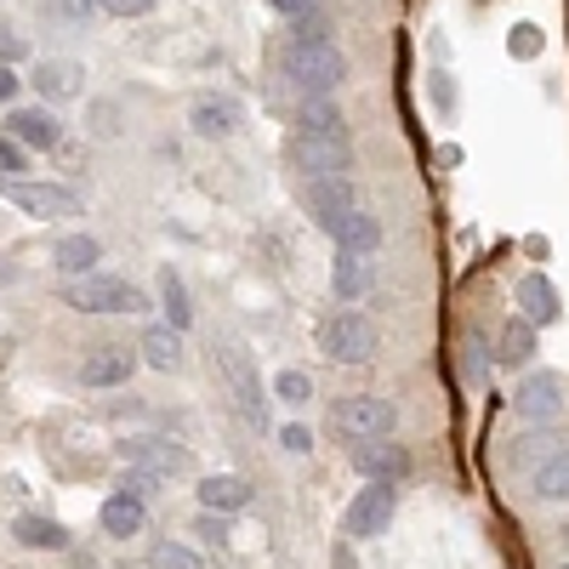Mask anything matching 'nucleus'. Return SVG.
Segmentation results:
<instances>
[{"label": "nucleus", "mask_w": 569, "mask_h": 569, "mask_svg": "<svg viewBox=\"0 0 569 569\" xmlns=\"http://www.w3.org/2000/svg\"><path fill=\"white\" fill-rule=\"evenodd\" d=\"M284 74L302 86V98H330V91L348 80V58L337 52V40L297 34L291 46H284Z\"/></svg>", "instance_id": "1"}, {"label": "nucleus", "mask_w": 569, "mask_h": 569, "mask_svg": "<svg viewBox=\"0 0 569 569\" xmlns=\"http://www.w3.org/2000/svg\"><path fill=\"white\" fill-rule=\"evenodd\" d=\"M319 348L337 359V365H370L376 353H382V330H376V319L353 302H342L337 313H330L325 325H319Z\"/></svg>", "instance_id": "2"}, {"label": "nucleus", "mask_w": 569, "mask_h": 569, "mask_svg": "<svg viewBox=\"0 0 569 569\" xmlns=\"http://www.w3.org/2000/svg\"><path fill=\"white\" fill-rule=\"evenodd\" d=\"M63 302L74 313H142V308H149V297H142L131 279H114V273L63 279Z\"/></svg>", "instance_id": "3"}, {"label": "nucleus", "mask_w": 569, "mask_h": 569, "mask_svg": "<svg viewBox=\"0 0 569 569\" xmlns=\"http://www.w3.org/2000/svg\"><path fill=\"white\" fill-rule=\"evenodd\" d=\"M330 421H337L342 439H393L399 433V410L382 393H353L330 405Z\"/></svg>", "instance_id": "4"}, {"label": "nucleus", "mask_w": 569, "mask_h": 569, "mask_svg": "<svg viewBox=\"0 0 569 569\" xmlns=\"http://www.w3.org/2000/svg\"><path fill=\"white\" fill-rule=\"evenodd\" d=\"M393 512H399V490H393L388 479H365V490H353V501H348V512H342V536H353V541L388 536Z\"/></svg>", "instance_id": "5"}, {"label": "nucleus", "mask_w": 569, "mask_h": 569, "mask_svg": "<svg viewBox=\"0 0 569 569\" xmlns=\"http://www.w3.org/2000/svg\"><path fill=\"white\" fill-rule=\"evenodd\" d=\"M284 154H291V166L313 182V177H353V142H337V137H313V131H291V142H284Z\"/></svg>", "instance_id": "6"}, {"label": "nucleus", "mask_w": 569, "mask_h": 569, "mask_svg": "<svg viewBox=\"0 0 569 569\" xmlns=\"http://www.w3.org/2000/svg\"><path fill=\"white\" fill-rule=\"evenodd\" d=\"M217 370H222V382H228L233 405H240V416H246L251 427H268V399H262V382H257V365H251V353H246L240 342H222Z\"/></svg>", "instance_id": "7"}, {"label": "nucleus", "mask_w": 569, "mask_h": 569, "mask_svg": "<svg viewBox=\"0 0 569 569\" xmlns=\"http://www.w3.org/2000/svg\"><path fill=\"white\" fill-rule=\"evenodd\" d=\"M0 200L18 206L23 217H80V194L58 182H23V177H0Z\"/></svg>", "instance_id": "8"}, {"label": "nucleus", "mask_w": 569, "mask_h": 569, "mask_svg": "<svg viewBox=\"0 0 569 569\" xmlns=\"http://www.w3.org/2000/svg\"><path fill=\"white\" fill-rule=\"evenodd\" d=\"M302 206L325 233H337L342 217L359 211V188H353V177H313V182H302Z\"/></svg>", "instance_id": "9"}, {"label": "nucleus", "mask_w": 569, "mask_h": 569, "mask_svg": "<svg viewBox=\"0 0 569 569\" xmlns=\"http://www.w3.org/2000/svg\"><path fill=\"white\" fill-rule=\"evenodd\" d=\"M348 461H353L359 479H388V485L410 479V467H416L410 450L393 445V439H348Z\"/></svg>", "instance_id": "10"}, {"label": "nucleus", "mask_w": 569, "mask_h": 569, "mask_svg": "<svg viewBox=\"0 0 569 569\" xmlns=\"http://www.w3.org/2000/svg\"><path fill=\"white\" fill-rule=\"evenodd\" d=\"M569 388H563V376H552V370H536V376H525V388H518V399H512V410L525 416L530 427H552L563 410H569V399H563Z\"/></svg>", "instance_id": "11"}, {"label": "nucleus", "mask_w": 569, "mask_h": 569, "mask_svg": "<svg viewBox=\"0 0 569 569\" xmlns=\"http://www.w3.org/2000/svg\"><path fill=\"white\" fill-rule=\"evenodd\" d=\"M370 284H376V262L365 251H342L337 246V262H330V291H337V302H365L370 297Z\"/></svg>", "instance_id": "12"}, {"label": "nucleus", "mask_w": 569, "mask_h": 569, "mask_svg": "<svg viewBox=\"0 0 569 569\" xmlns=\"http://www.w3.org/2000/svg\"><path fill=\"white\" fill-rule=\"evenodd\" d=\"M131 370H137V353L131 348H98V353H86L80 382L86 388H126Z\"/></svg>", "instance_id": "13"}, {"label": "nucleus", "mask_w": 569, "mask_h": 569, "mask_svg": "<svg viewBox=\"0 0 569 569\" xmlns=\"http://www.w3.org/2000/svg\"><path fill=\"white\" fill-rule=\"evenodd\" d=\"M558 450H563V439L552 433V427H530V433H518V439L507 445V467H512V472H541Z\"/></svg>", "instance_id": "14"}, {"label": "nucleus", "mask_w": 569, "mask_h": 569, "mask_svg": "<svg viewBox=\"0 0 569 569\" xmlns=\"http://www.w3.org/2000/svg\"><path fill=\"white\" fill-rule=\"evenodd\" d=\"M7 131L23 142V149H58V142H63V126H58L52 109H12Z\"/></svg>", "instance_id": "15"}, {"label": "nucleus", "mask_w": 569, "mask_h": 569, "mask_svg": "<svg viewBox=\"0 0 569 569\" xmlns=\"http://www.w3.org/2000/svg\"><path fill=\"white\" fill-rule=\"evenodd\" d=\"M98 525H103V536L131 541V536H142V525H149V501H137V496L114 490V496L103 501V512H98Z\"/></svg>", "instance_id": "16"}, {"label": "nucleus", "mask_w": 569, "mask_h": 569, "mask_svg": "<svg viewBox=\"0 0 569 569\" xmlns=\"http://www.w3.org/2000/svg\"><path fill=\"white\" fill-rule=\"evenodd\" d=\"M518 313H525L530 325H558L563 319V302H558L547 273H525V279H518Z\"/></svg>", "instance_id": "17"}, {"label": "nucleus", "mask_w": 569, "mask_h": 569, "mask_svg": "<svg viewBox=\"0 0 569 569\" xmlns=\"http://www.w3.org/2000/svg\"><path fill=\"white\" fill-rule=\"evenodd\" d=\"M126 467H149L160 479H171V472L188 467V450L171 439H126Z\"/></svg>", "instance_id": "18"}, {"label": "nucleus", "mask_w": 569, "mask_h": 569, "mask_svg": "<svg viewBox=\"0 0 569 569\" xmlns=\"http://www.w3.org/2000/svg\"><path fill=\"white\" fill-rule=\"evenodd\" d=\"M80 86H86V69L69 63V58H46V63H34V91H40L46 103L80 98Z\"/></svg>", "instance_id": "19"}, {"label": "nucleus", "mask_w": 569, "mask_h": 569, "mask_svg": "<svg viewBox=\"0 0 569 569\" xmlns=\"http://www.w3.org/2000/svg\"><path fill=\"white\" fill-rule=\"evenodd\" d=\"M240 120H246V109L233 98H200L194 109H188V126H194L200 137H233Z\"/></svg>", "instance_id": "20"}, {"label": "nucleus", "mask_w": 569, "mask_h": 569, "mask_svg": "<svg viewBox=\"0 0 569 569\" xmlns=\"http://www.w3.org/2000/svg\"><path fill=\"white\" fill-rule=\"evenodd\" d=\"M251 496L257 490L240 479V472H211V479H200V507H211V512H246Z\"/></svg>", "instance_id": "21"}, {"label": "nucleus", "mask_w": 569, "mask_h": 569, "mask_svg": "<svg viewBox=\"0 0 569 569\" xmlns=\"http://www.w3.org/2000/svg\"><path fill=\"white\" fill-rule=\"evenodd\" d=\"M52 262H58V273H63V279L98 273V262H103V246L91 240V233H63V240L52 246Z\"/></svg>", "instance_id": "22"}, {"label": "nucleus", "mask_w": 569, "mask_h": 569, "mask_svg": "<svg viewBox=\"0 0 569 569\" xmlns=\"http://www.w3.org/2000/svg\"><path fill=\"white\" fill-rule=\"evenodd\" d=\"M12 536H18V547H29V552H63V547H69V530L58 525V518H34V512L18 518Z\"/></svg>", "instance_id": "23"}, {"label": "nucleus", "mask_w": 569, "mask_h": 569, "mask_svg": "<svg viewBox=\"0 0 569 569\" xmlns=\"http://www.w3.org/2000/svg\"><path fill=\"white\" fill-rule=\"evenodd\" d=\"M137 353L149 359L154 370H177L182 365V330L177 325H149V330H142V342H137Z\"/></svg>", "instance_id": "24"}, {"label": "nucleus", "mask_w": 569, "mask_h": 569, "mask_svg": "<svg viewBox=\"0 0 569 569\" xmlns=\"http://www.w3.org/2000/svg\"><path fill=\"white\" fill-rule=\"evenodd\" d=\"M330 240H337L342 251H365V257H376V251H382V222H376L370 211H348L342 228L330 233Z\"/></svg>", "instance_id": "25"}, {"label": "nucleus", "mask_w": 569, "mask_h": 569, "mask_svg": "<svg viewBox=\"0 0 569 569\" xmlns=\"http://www.w3.org/2000/svg\"><path fill=\"white\" fill-rule=\"evenodd\" d=\"M297 126H302V131H313V137H337V142H353V137H348V120H342V109L330 103V98H302V114H297Z\"/></svg>", "instance_id": "26"}, {"label": "nucleus", "mask_w": 569, "mask_h": 569, "mask_svg": "<svg viewBox=\"0 0 569 569\" xmlns=\"http://www.w3.org/2000/svg\"><path fill=\"white\" fill-rule=\"evenodd\" d=\"M536 330H541V325H530L525 313L507 319V325H501V342H496L501 365H530V359H536Z\"/></svg>", "instance_id": "27"}, {"label": "nucleus", "mask_w": 569, "mask_h": 569, "mask_svg": "<svg viewBox=\"0 0 569 569\" xmlns=\"http://www.w3.org/2000/svg\"><path fill=\"white\" fill-rule=\"evenodd\" d=\"M160 308H166V325H177V330L194 325V302H188V284L177 268H160Z\"/></svg>", "instance_id": "28"}, {"label": "nucleus", "mask_w": 569, "mask_h": 569, "mask_svg": "<svg viewBox=\"0 0 569 569\" xmlns=\"http://www.w3.org/2000/svg\"><path fill=\"white\" fill-rule=\"evenodd\" d=\"M530 485H536L541 501H569V445H563L541 472H530Z\"/></svg>", "instance_id": "29"}, {"label": "nucleus", "mask_w": 569, "mask_h": 569, "mask_svg": "<svg viewBox=\"0 0 569 569\" xmlns=\"http://www.w3.org/2000/svg\"><path fill=\"white\" fill-rule=\"evenodd\" d=\"M149 563H154V569H211L194 547H182V541H154Z\"/></svg>", "instance_id": "30"}, {"label": "nucleus", "mask_w": 569, "mask_h": 569, "mask_svg": "<svg viewBox=\"0 0 569 569\" xmlns=\"http://www.w3.org/2000/svg\"><path fill=\"white\" fill-rule=\"evenodd\" d=\"M273 399H279V405H308V399H313L308 370H279V376H273Z\"/></svg>", "instance_id": "31"}, {"label": "nucleus", "mask_w": 569, "mask_h": 569, "mask_svg": "<svg viewBox=\"0 0 569 569\" xmlns=\"http://www.w3.org/2000/svg\"><path fill=\"white\" fill-rule=\"evenodd\" d=\"M23 171H29V149L12 131H0V177H23Z\"/></svg>", "instance_id": "32"}, {"label": "nucleus", "mask_w": 569, "mask_h": 569, "mask_svg": "<svg viewBox=\"0 0 569 569\" xmlns=\"http://www.w3.org/2000/svg\"><path fill=\"white\" fill-rule=\"evenodd\" d=\"M160 7V0H98V12H109V18H149Z\"/></svg>", "instance_id": "33"}, {"label": "nucleus", "mask_w": 569, "mask_h": 569, "mask_svg": "<svg viewBox=\"0 0 569 569\" xmlns=\"http://www.w3.org/2000/svg\"><path fill=\"white\" fill-rule=\"evenodd\" d=\"M194 536L222 547V541H228V512H211V507H206V512H200V525H194Z\"/></svg>", "instance_id": "34"}, {"label": "nucleus", "mask_w": 569, "mask_h": 569, "mask_svg": "<svg viewBox=\"0 0 569 569\" xmlns=\"http://www.w3.org/2000/svg\"><path fill=\"white\" fill-rule=\"evenodd\" d=\"M461 370H467V382H485V376H490V365H485V342H479V337H467V359H461Z\"/></svg>", "instance_id": "35"}, {"label": "nucleus", "mask_w": 569, "mask_h": 569, "mask_svg": "<svg viewBox=\"0 0 569 569\" xmlns=\"http://www.w3.org/2000/svg\"><path fill=\"white\" fill-rule=\"evenodd\" d=\"M279 445L291 450V456H308V450H313V439H308V427H297V421H291V427H279Z\"/></svg>", "instance_id": "36"}, {"label": "nucleus", "mask_w": 569, "mask_h": 569, "mask_svg": "<svg viewBox=\"0 0 569 569\" xmlns=\"http://www.w3.org/2000/svg\"><path fill=\"white\" fill-rule=\"evenodd\" d=\"M18 58H29V46L12 29H0V63H18Z\"/></svg>", "instance_id": "37"}, {"label": "nucleus", "mask_w": 569, "mask_h": 569, "mask_svg": "<svg viewBox=\"0 0 569 569\" xmlns=\"http://www.w3.org/2000/svg\"><path fill=\"white\" fill-rule=\"evenodd\" d=\"M268 7H273V12H284V18H308V12L319 7V0H268Z\"/></svg>", "instance_id": "38"}, {"label": "nucleus", "mask_w": 569, "mask_h": 569, "mask_svg": "<svg viewBox=\"0 0 569 569\" xmlns=\"http://www.w3.org/2000/svg\"><path fill=\"white\" fill-rule=\"evenodd\" d=\"M18 86H23L18 69H12V63H0V103H12V98H18Z\"/></svg>", "instance_id": "39"}, {"label": "nucleus", "mask_w": 569, "mask_h": 569, "mask_svg": "<svg viewBox=\"0 0 569 569\" xmlns=\"http://www.w3.org/2000/svg\"><path fill=\"white\" fill-rule=\"evenodd\" d=\"M530 46H541V34H536V29H518V40H512V52H518V58H525V52H530Z\"/></svg>", "instance_id": "40"}, {"label": "nucleus", "mask_w": 569, "mask_h": 569, "mask_svg": "<svg viewBox=\"0 0 569 569\" xmlns=\"http://www.w3.org/2000/svg\"><path fill=\"white\" fill-rule=\"evenodd\" d=\"M330 569H348V547H337V552H330Z\"/></svg>", "instance_id": "41"}, {"label": "nucleus", "mask_w": 569, "mask_h": 569, "mask_svg": "<svg viewBox=\"0 0 569 569\" xmlns=\"http://www.w3.org/2000/svg\"><path fill=\"white\" fill-rule=\"evenodd\" d=\"M80 7H98V0H80Z\"/></svg>", "instance_id": "42"}, {"label": "nucleus", "mask_w": 569, "mask_h": 569, "mask_svg": "<svg viewBox=\"0 0 569 569\" xmlns=\"http://www.w3.org/2000/svg\"><path fill=\"white\" fill-rule=\"evenodd\" d=\"M563 541H569V530H563Z\"/></svg>", "instance_id": "43"}, {"label": "nucleus", "mask_w": 569, "mask_h": 569, "mask_svg": "<svg viewBox=\"0 0 569 569\" xmlns=\"http://www.w3.org/2000/svg\"><path fill=\"white\" fill-rule=\"evenodd\" d=\"M563 569H569V563H563Z\"/></svg>", "instance_id": "44"}]
</instances>
